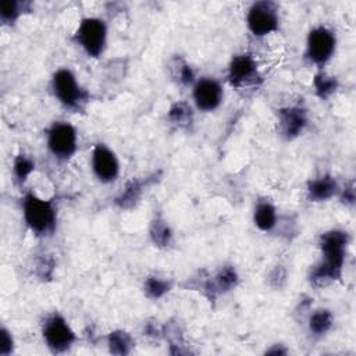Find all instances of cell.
Returning a JSON list of instances; mask_svg holds the SVG:
<instances>
[{
  "label": "cell",
  "mask_w": 356,
  "mask_h": 356,
  "mask_svg": "<svg viewBox=\"0 0 356 356\" xmlns=\"http://www.w3.org/2000/svg\"><path fill=\"white\" fill-rule=\"evenodd\" d=\"M246 25L256 38L277 32L280 28V15L275 3L266 0L253 3L246 15Z\"/></svg>",
  "instance_id": "obj_8"
},
{
  "label": "cell",
  "mask_w": 356,
  "mask_h": 356,
  "mask_svg": "<svg viewBox=\"0 0 356 356\" xmlns=\"http://www.w3.org/2000/svg\"><path fill=\"white\" fill-rule=\"evenodd\" d=\"M40 331L46 348L54 355L68 352L76 342L75 331L58 312H53L44 317Z\"/></svg>",
  "instance_id": "obj_4"
},
{
  "label": "cell",
  "mask_w": 356,
  "mask_h": 356,
  "mask_svg": "<svg viewBox=\"0 0 356 356\" xmlns=\"http://www.w3.org/2000/svg\"><path fill=\"white\" fill-rule=\"evenodd\" d=\"M264 353L266 355H286L288 350L284 348V345L275 343V345H271V348H268Z\"/></svg>",
  "instance_id": "obj_28"
},
{
  "label": "cell",
  "mask_w": 356,
  "mask_h": 356,
  "mask_svg": "<svg viewBox=\"0 0 356 356\" xmlns=\"http://www.w3.org/2000/svg\"><path fill=\"white\" fill-rule=\"evenodd\" d=\"M51 90L54 97L65 107L81 111L89 102V93L79 85L70 68H58L51 75Z\"/></svg>",
  "instance_id": "obj_3"
},
{
  "label": "cell",
  "mask_w": 356,
  "mask_h": 356,
  "mask_svg": "<svg viewBox=\"0 0 356 356\" xmlns=\"http://www.w3.org/2000/svg\"><path fill=\"white\" fill-rule=\"evenodd\" d=\"M338 196H339V200L345 204V206H353L355 203V186H353V182L345 185L342 189H339L338 192Z\"/></svg>",
  "instance_id": "obj_27"
},
{
  "label": "cell",
  "mask_w": 356,
  "mask_h": 356,
  "mask_svg": "<svg viewBox=\"0 0 356 356\" xmlns=\"http://www.w3.org/2000/svg\"><path fill=\"white\" fill-rule=\"evenodd\" d=\"M145 182L139 179H132L127 184L124 191L115 197V204L120 209H131L136 206V203L140 200L143 193Z\"/></svg>",
  "instance_id": "obj_21"
},
{
  "label": "cell",
  "mask_w": 356,
  "mask_h": 356,
  "mask_svg": "<svg viewBox=\"0 0 356 356\" xmlns=\"http://www.w3.org/2000/svg\"><path fill=\"white\" fill-rule=\"evenodd\" d=\"M33 170H35V161L29 156L24 153H19L15 156L13 161V174L15 181L19 185H22L28 179V177L33 172Z\"/></svg>",
  "instance_id": "obj_24"
},
{
  "label": "cell",
  "mask_w": 356,
  "mask_h": 356,
  "mask_svg": "<svg viewBox=\"0 0 356 356\" xmlns=\"http://www.w3.org/2000/svg\"><path fill=\"white\" fill-rule=\"evenodd\" d=\"M107 349L111 355H129L135 346V339L125 330H114L107 335Z\"/></svg>",
  "instance_id": "obj_19"
},
{
  "label": "cell",
  "mask_w": 356,
  "mask_h": 356,
  "mask_svg": "<svg viewBox=\"0 0 356 356\" xmlns=\"http://www.w3.org/2000/svg\"><path fill=\"white\" fill-rule=\"evenodd\" d=\"M93 175L102 184H111L120 175V161L117 154L104 143H96L90 154Z\"/></svg>",
  "instance_id": "obj_11"
},
{
  "label": "cell",
  "mask_w": 356,
  "mask_h": 356,
  "mask_svg": "<svg viewBox=\"0 0 356 356\" xmlns=\"http://www.w3.org/2000/svg\"><path fill=\"white\" fill-rule=\"evenodd\" d=\"M334 314L330 309H316L307 316V330L312 337L321 338L331 331Z\"/></svg>",
  "instance_id": "obj_16"
},
{
  "label": "cell",
  "mask_w": 356,
  "mask_h": 356,
  "mask_svg": "<svg viewBox=\"0 0 356 356\" xmlns=\"http://www.w3.org/2000/svg\"><path fill=\"white\" fill-rule=\"evenodd\" d=\"M349 241V232L339 228L328 229L318 236L321 260L313 266L309 274V281L314 288H324L341 280Z\"/></svg>",
  "instance_id": "obj_1"
},
{
  "label": "cell",
  "mask_w": 356,
  "mask_h": 356,
  "mask_svg": "<svg viewBox=\"0 0 356 356\" xmlns=\"http://www.w3.org/2000/svg\"><path fill=\"white\" fill-rule=\"evenodd\" d=\"M192 99L197 110L211 113L217 110L224 99V89L220 81L211 76H203L192 85Z\"/></svg>",
  "instance_id": "obj_10"
},
{
  "label": "cell",
  "mask_w": 356,
  "mask_h": 356,
  "mask_svg": "<svg viewBox=\"0 0 356 356\" xmlns=\"http://www.w3.org/2000/svg\"><path fill=\"white\" fill-rule=\"evenodd\" d=\"M171 286H172L171 281L164 277L147 275L143 281V293L146 298L152 300H157L164 295H167L171 291Z\"/></svg>",
  "instance_id": "obj_22"
},
{
  "label": "cell",
  "mask_w": 356,
  "mask_h": 356,
  "mask_svg": "<svg viewBox=\"0 0 356 356\" xmlns=\"http://www.w3.org/2000/svg\"><path fill=\"white\" fill-rule=\"evenodd\" d=\"M307 124V110L302 106H286L277 110V131L284 140L296 139Z\"/></svg>",
  "instance_id": "obj_12"
},
{
  "label": "cell",
  "mask_w": 356,
  "mask_h": 356,
  "mask_svg": "<svg viewBox=\"0 0 356 356\" xmlns=\"http://www.w3.org/2000/svg\"><path fill=\"white\" fill-rule=\"evenodd\" d=\"M149 236L154 246L167 248L172 242V229L161 214H156L149 225Z\"/></svg>",
  "instance_id": "obj_17"
},
{
  "label": "cell",
  "mask_w": 356,
  "mask_h": 356,
  "mask_svg": "<svg viewBox=\"0 0 356 356\" xmlns=\"http://www.w3.org/2000/svg\"><path fill=\"white\" fill-rule=\"evenodd\" d=\"M0 355L1 356H10L15 349V342L11 331L6 327H1L0 330Z\"/></svg>",
  "instance_id": "obj_26"
},
{
  "label": "cell",
  "mask_w": 356,
  "mask_h": 356,
  "mask_svg": "<svg viewBox=\"0 0 356 356\" xmlns=\"http://www.w3.org/2000/svg\"><path fill=\"white\" fill-rule=\"evenodd\" d=\"M24 10V3L15 0H1L0 1V19L3 24H14Z\"/></svg>",
  "instance_id": "obj_25"
},
{
  "label": "cell",
  "mask_w": 356,
  "mask_h": 356,
  "mask_svg": "<svg viewBox=\"0 0 356 356\" xmlns=\"http://www.w3.org/2000/svg\"><path fill=\"white\" fill-rule=\"evenodd\" d=\"M239 275L236 268L232 264H224L221 266L214 275L207 277L204 282L202 284V291L207 299L216 300L220 295H224L227 292H231L238 286Z\"/></svg>",
  "instance_id": "obj_13"
},
{
  "label": "cell",
  "mask_w": 356,
  "mask_h": 356,
  "mask_svg": "<svg viewBox=\"0 0 356 356\" xmlns=\"http://www.w3.org/2000/svg\"><path fill=\"white\" fill-rule=\"evenodd\" d=\"M167 120L170 124L179 129H188L193 124V111L189 103L178 100L172 103L167 111Z\"/></svg>",
  "instance_id": "obj_18"
},
{
  "label": "cell",
  "mask_w": 356,
  "mask_h": 356,
  "mask_svg": "<svg viewBox=\"0 0 356 356\" xmlns=\"http://www.w3.org/2000/svg\"><path fill=\"white\" fill-rule=\"evenodd\" d=\"M313 86L317 97H320L321 100H327L337 92L338 79L325 74L324 71H318L313 78Z\"/></svg>",
  "instance_id": "obj_23"
},
{
  "label": "cell",
  "mask_w": 356,
  "mask_h": 356,
  "mask_svg": "<svg viewBox=\"0 0 356 356\" xmlns=\"http://www.w3.org/2000/svg\"><path fill=\"white\" fill-rule=\"evenodd\" d=\"M22 217L36 236H50L57 228V207L53 200L42 199L33 192L22 197Z\"/></svg>",
  "instance_id": "obj_2"
},
{
  "label": "cell",
  "mask_w": 356,
  "mask_h": 356,
  "mask_svg": "<svg viewBox=\"0 0 356 356\" xmlns=\"http://www.w3.org/2000/svg\"><path fill=\"white\" fill-rule=\"evenodd\" d=\"M74 39L89 57L99 58L107 43L106 22L97 17L82 18L75 31Z\"/></svg>",
  "instance_id": "obj_5"
},
{
  "label": "cell",
  "mask_w": 356,
  "mask_h": 356,
  "mask_svg": "<svg viewBox=\"0 0 356 356\" xmlns=\"http://www.w3.org/2000/svg\"><path fill=\"white\" fill-rule=\"evenodd\" d=\"M338 192H339V185L337 179L330 174H324L321 177L313 178L307 181V185H306L307 199L316 203L327 202L332 199L335 195H338Z\"/></svg>",
  "instance_id": "obj_14"
},
{
  "label": "cell",
  "mask_w": 356,
  "mask_h": 356,
  "mask_svg": "<svg viewBox=\"0 0 356 356\" xmlns=\"http://www.w3.org/2000/svg\"><path fill=\"white\" fill-rule=\"evenodd\" d=\"M253 224L263 232H271L278 224V213L268 199H259L253 209Z\"/></svg>",
  "instance_id": "obj_15"
},
{
  "label": "cell",
  "mask_w": 356,
  "mask_h": 356,
  "mask_svg": "<svg viewBox=\"0 0 356 356\" xmlns=\"http://www.w3.org/2000/svg\"><path fill=\"white\" fill-rule=\"evenodd\" d=\"M168 71H170L171 79H174L178 85L189 86V85H193L196 81L193 68L179 56H174L168 61Z\"/></svg>",
  "instance_id": "obj_20"
},
{
  "label": "cell",
  "mask_w": 356,
  "mask_h": 356,
  "mask_svg": "<svg viewBox=\"0 0 356 356\" xmlns=\"http://www.w3.org/2000/svg\"><path fill=\"white\" fill-rule=\"evenodd\" d=\"M46 145L54 159L67 161L78 149L76 129L67 121H54L47 129Z\"/></svg>",
  "instance_id": "obj_6"
},
{
  "label": "cell",
  "mask_w": 356,
  "mask_h": 356,
  "mask_svg": "<svg viewBox=\"0 0 356 356\" xmlns=\"http://www.w3.org/2000/svg\"><path fill=\"white\" fill-rule=\"evenodd\" d=\"M228 82L235 89H249L254 88L261 82V75L256 60L248 54H235L228 65L227 74Z\"/></svg>",
  "instance_id": "obj_9"
},
{
  "label": "cell",
  "mask_w": 356,
  "mask_h": 356,
  "mask_svg": "<svg viewBox=\"0 0 356 356\" xmlns=\"http://www.w3.org/2000/svg\"><path fill=\"white\" fill-rule=\"evenodd\" d=\"M337 49L335 33L324 26L318 25L310 29L306 38L305 57L318 68H323L334 56Z\"/></svg>",
  "instance_id": "obj_7"
}]
</instances>
